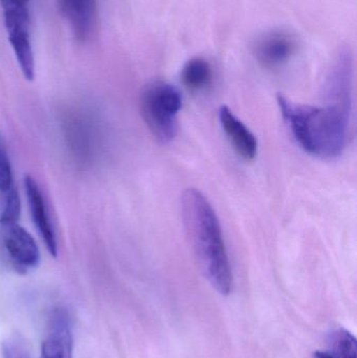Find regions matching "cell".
<instances>
[{
    "mask_svg": "<svg viewBox=\"0 0 357 358\" xmlns=\"http://www.w3.org/2000/svg\"><path fill=\"white\" fill-rule=\"evenodd\" d=\"M281 115L300 147L310 155L335 159L345 151L349 140L351 113L333 105L310 106L278 96Z\"/></svg>",
    "mask_w": 357,
    "mask_h": 358,
    "instance_id": "obj_2",
    "label": "cell"
},
{
    "mask_svg": "<svg viewBox=\"0 0 357 358\" xmlns=\"http://www.w3.org/2000/svg\"><path fill=\"white\" fill-rule=\"evenodd\" d=\"M314 358H331L328 352H322V351H318L314 353Z\"/></svg>",
    "mask_w": 357,
    "mask_h": 358,
    "instance_id": "obj_17",
    "label": "cell"
},
{
    "mask_svg": "<svg viewBox=\"0 0 357 358\" xmlns=\"http://www.w3.org/2000/svg\"><path fill=\"white\" fill-rule=\"evenodd\" d=\"M3 244L10 260L20 268H36L40 264L41 255L35 238L18 223L4 227Z\"/></svg>",
    "mask_w": 357,
    "mask_h": 358,
    "instance_id": "obj_6",
    "label": "cell"
},
{
    "mask_svg": "<svg viewBox=\"0 0 357 358\" xmlns=\"http://www.w3.org/2000/svg\"><path fill=\"white\" fill-rule=\"evenodd\" d=\"M218 115L222 130L239 157L247 162L254 161L258 155V141L253 132L228 106L220 107Z\"/></svg>",
    "mask_w": 357,
    "mask_h": 358,
    "instance_id": "obj_11",
    "label": "cell"
},
{
    "mask_svg": "<svg viewBox=\"0 0 357 358\" xmlns=\"http://www.w3.org/2000/svg\"><path fill=\"white\" fill-rule=\"evenodd\" d=\"M330 345L331 358H357L356 340L348 330L343 328L335 330L331 334Z\"/></svg>",
    "mask_w": 357,
    "mask_h": 358,
    "instance_id": "obj_13",
    "label": "cell"
},
{
    "mask_svg": "<svg viewBox=\"0 0 357 358\" xmlns=\"http://www.w3.org/2000/svg\"><path fill=\"white\" fill-rule=\"evenodd\" d=\"M15 1H19L22 2V3L29 4V2L31 1V0H15Z\"/></svg>",
    "mask_w": 357,
    "mask_h": 358,
    "instance_id": "obj_18",
    "label": "cell"
},
{
    "mask_svg": "<svg viewBox=\"0 0 357 358\" xmlns=\"http://www.w3.org/2000/svg\"><path fill=\"white\" fill-rule=\"evenodd\" d=\"M10 46L25 79L35 78V61L29 35V4L15 0H0Z\"/></svg>",
    "mask_w": 357,
    "mask_h": 358,
    "instance_id": "obj_4",
    "label": "cell"
},
{
    "mask_svg": "<svg viewBox=\"0 0 357 358\" xmlns=\"http://www.w3.org/2000/svg\"><path fill=\"white\" fill-rule=\"evenodd\" d=\"M182 203L184 229L199 267L214 289L228 296L233 286L232 268L217 214L196 189H187Z\"/></svg>",
    "mask_w": 357,
    "mask_h": 358,
    "instance_id": "obj_1",
    "label": "cell"
},
{
    "mask_svg": "<svg viewBox=\"0 0 357 358\" xmlns=\"http://www.w3.org/2000/svg\"><path fill=\"white\" fill-rule=\"evenodd\" d=\"M213 69L209 61L201 57L190 59L182 71L184 85L192 92H201L211 84Z\"/></svg>",
    "mask_w": 357,
    "mask_h": 358,
    "instance_id": "obj_12",
    "label": "cell"
},
{
    "mask_svg": "<svg viewBox=\"0 0 357 358\" xmlns=\"http://www.w3.org/2000/svg\"><path fill=\"white\" fill-rule=\"evenodd\" d=\"M23 181H24L25 194H27L34 224L37 227L38 233L41 236L50 256L57 257L58 256V241H57L56 233L50 221L41 189L37 181L31 176H25Z\"/></svg>",
    "mask_w": 357,
    "mask_h": 358,
    "instance_id": "obj_7",
    "label": "cell"
},
{
    "mask_svg": "<svg viewBox=\"0 0 357 358\" xmlns=\"http://www.w3.org/2000/svg\"><path fill=\"white\" fill-rule=\"evenodd\" d=\"M291 35L282 31L266 34L258 40L255 56L258 62L266 69H279L286 64L297 48Z\"/></svg>",
    "mask_w": 357,
    "mask_h": 358,
    "instance_id": "obj_8",
    "label": "cell"
},
{
    "mask_svg": "<svg viewBox=\"0 0 357 358\" xmlns=\"http://www.w3.org/2000/svg\"><path fill=\"white\" fill-rule=\"evenodd\" d=\"M182 106V92L167 82H154L143 92V117L152 136L161 144H169L175 138Z\"/></svg>",
    "mask_w": 357,
    "mask_h": 358,
    "instance_id": "obj_3",
    "label": "cell"
},
{
    "mask_svg": "<svg viewBox=\"0 0 357 358\" xmlns=\"http://www.w3.org/2000/svg\"><path fill=\"white\" fill-rule=\"evenodd\" d=\"M73 341L67 315L56 310L41 343V358H73Z\"/></svg>",
    "mask_w": 357,
    "mask_h": 358,
    "instance_id": "obj_10",
    "label": "cell"
},
{
    "mask_svg": "<svg viewBox=\"0 0 357 358\" xmlns=\"http://www.w3.org/2000/svg\"><path fill=\"white\" fill-rule=\"evenodd\" d=\"M3 358H29L24 349L15 344L3 345Z\"/></svg>",
    "mask_w": 357,
    "mask_h": 358,
    "instance_id": "obj_16",
    "label": "cell"
},
{
    "mask_svg": "<svg viewBox=\"0 0 357 358\" xmlns=\"http://www.w3.org/2000/svg\"><path fill=\"white\" fill-rule=\"evenodd\" d=\"M58 4L75 39L87 41L96 24V0H58Z\"/></svg>",
    "mask_w": 357,
    "mask_h": 358,
    "instance_id": "obj_9",
    "label": "cell"
},
{
    "mask_svg": "<svg viewBox=\"0 0 357 358\" xmlns=\"http://www.w3.org/2000/svg\"><path fill=\"white\" fill-rule=\"evenodd\" d=\"M21 200L18 191L15 187L6 193V204L0 215V224L3 227L16 224L20 218Z\"/></svg>",
    "mask_w": 357,
    "mask_h": 358,
    "instance_id": "obj_14",
    "label": "cell"
},
{
    "mask_svg": "<svg viewBox=\"0 0 357 358\" xmlns=\"http://www.w3.org/2000/svg\"><path fill=\"white\" fill-rule=\"evenodd\" d=\"M354 86V56L350 50H342L331 64L325 80V104H330L352 113Z\"/></svg>",
    "mask_w": 357,
    "mask_h": 358,
    "instance_id": "obj_5",
    "label": "cell"
},
{
    "mask_svg": "<svg viewBox=\"0 0 357 358\" xmlns=\"http://www.w3.org/2000/svg\"><path fill=\"white\" fill-rule=\"evenodd\" d=\"M14 187V176L10 157L4 147L0 144V191L8 193Z\"/></svg>",
    "mask_w": 357,
    "mask_h": 358,
    "instance_id": "obj_15",
    "label": "cell"
}]
</instances>
